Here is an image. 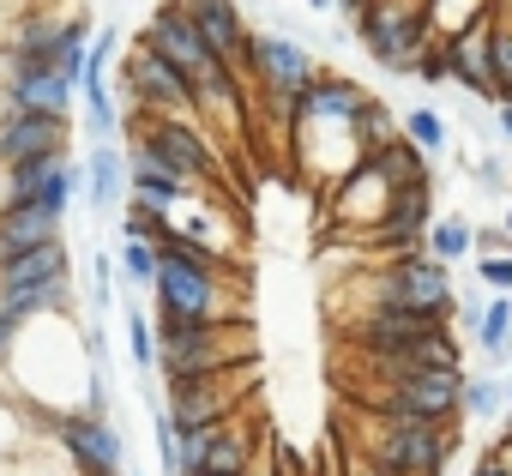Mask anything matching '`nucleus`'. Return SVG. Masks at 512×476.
<instances>
[{"label": "nucleus", "mask_w": 512, "mask_h": 476, "mask_svg": "<svg viewBox=\"0 0 512 476\" xmlns=\"http://www.w3.org/2000/svg\"><path fill=\"white\" fill-rule=\"evenodd\" d=\"M356 452L380 464L386 476H446L458 452L452 422H422V416H374L356 410Z\"/></svg>", "instance_id": "f257e3e1"}, {"label": "nucleus", "mask_w": 512, "mask_h": 476, "mask_svg": "<svg viewBox=\"0 0 512 476\" xmlns=\"http://www.w3.org/2000/svg\"><path fill=\"white\" fill-rule=\"evenodd\" d=\"M356 296H362V308H404V314H434V320H452V314H458L452 266L434 260V254L380 260L374 272L356 278Z\"/></svg>", "instance_id": "f03ea898"}, {"label": "nucleus", "mask_w": 512, "mask_h": 476, "mask_svg": "<svg viewBox=\"0 0 512 476\" xmlns=\"http://www.w3.org/2000/svg\"><path fill=\"white\" fill-rule=\"evenodd\" d=\"M464 368H422L398 380H350V404L374 416H422V422H458L464 416Z\"/></svg>", "instance_id": "7ed1b4c3"}, {"label": "nucleus", "mask_w": 512, "mask_h": 476, "mask_svg": "<svg viewBox=\"0 0 512 476\" xmlns=\"http://www.w3.org/2000/svg\"><path fill=\"white\" fill-rule=\"evenodd\" d=\"M157 284L151 302L157 314H181V320H247L241 284H229V266L217 260H181V254H157Z\"/></svg>", "instance_id": "20e7f679"}, {"label": "nucleus", "mask_w": 512, "mask_h": 476, "mask_svg": "<svg viewBox=\"0 0 512 476\" xmlns=\"http://www.w3.org/2000/svg\"><path fill=\"white\" fill-rule=\"evenodd\" d=\"M356 43L368 49V61L392 79H416L422 49L434 43V19L428 0H374V7L356 19Z\"/></svg>", "instance_id": "39448f33"}, {"label": "nucleus", "mask_w": 512, "mask_h": 476, "mask_svg": "<svg viewBox=\"0 0 512 476\" xmlns=\"http://www.w3.org/2000/svg\"><path fill=\"white\" fill-rule=\"evenodd\" d=\"M127 139H133V151H139V157H151V163H163V169H175V175L199 181V187L223 175V163H217V151H211V139H205V121L127 109Z\"/></svg>", "instance_id": "423d86ee"}, {"label": "nucleus", "mask_w": 512, "mask_h": 476, "mask_svg": "<svg viewBox=\"0 0 512 476\" xmlns=\"http://www.w3.org/2000/svg\"><path fill=\"white\" fill-rule=\"evenodd\" d=\"M308 79H320V61L308 55L302 37H290V31H253L247 85H253V97H260L284 127H290V109H296V97H302Z\"/></svg>", "instance_id": "0eeeda50"}, {"label": "nucleus", "mask_w": 512, "mask_h": 476, "mask_svg": "<svg viewBox=\"0 0 512 476\" xmlns=\"http://www.w3.org/2000/svg\"><path fill=\"white\" fill-rule=\"evenodd\" d=\"M121 91H127V109H145V115H181V121H199V97H193V79L181 67H169L163 55L139 49L121 61Z\"/></svg>", "instance_id": "6e6552de"}, {"label": "nucleus", "mask_w": 512, "mask_h": 476, "mask_svg": "<svg viewBox=\"0 0 512 476\" xmlns=\"http://www.w3.org/2000/svg\"><path fill=\"white\" fill-rule=\"evenodd\" d=\"M55 446L67 452L73 476H127V440L109 416L91 410H61L55 416Z\"/></svg>", "instance_id": "1a4fd4ad"}, {"label": "nucleus", "mask_w": 512, "mask_h": 476, "mask_svg": "<svg viewBox=\"0 0 512 476\" xmlns=\"http://www.w3.org/2000/svg\"><path fill=\"white\" fill-rule=\"evenodd\" d=\"M79 187H85V163H73V151H55V157H31V163L7 169V193H0V205H43V211L67 217Z\"/></svg>", "instance_id": "9d476101"}, {"label": "nucleus", "mask_w": 512, "mask_h": 476, "mask_svg": "<svg viewBox=\"0 0 512 476\" xmlns=\"http://www.w3.org/2000/svg\"><path fill=\"white\" fill-rule=\"evenodd\" d=\"M392 199H398V187H392L374 163H362V169H350V175L332 187V223H338V229H350L356 242H368V235L386 223Z\"/></svg>", "instance_id": "9b49d317"}, {"label": "nucleus", "mask_w": 512, "mask_h": 476, "mask_svg": "<svg viewBox=\"0 0 512 476\" xmlns=\"http://www.w3.org/2000/svg\"><path fill=\"white\" fill-rule=\"evenodd\" d=\"M193 31L205 37V49L247 85V61H253V31H247V13L235 7V0H181Z\"/></svg>", "instance_id": "f8f14e48"}, {"label": "nucleus", "mask_w": 512, "mask_h": 476, "mask_svg": "<svg viewBox=\"0 0 512 476\" xmlns=\"http://www.w3.org/2000/svg\"><path fill=\"white\" fill-rule=\"evenodd\" d=\"M488 13H494V7H488ZM446 49H452V85H458L464 97L500 109V103H506V85H500V67H494V25L476 19L470 31L446 37Z\"/></svg>", "instance_id": "ddd939ff"}, {"label": "nucleus", "mask_w": 512, "mask_h": 476, "mask_svg": "<svg viewBox=\"0 0 512 476\" xmlns=\"http://www.w3.org/2000/svg\"><path fill=\"white\" fill-rule=\"evenodd\" d=\"M85 91L55 73V67H7V85H0V109H19V115H67Z\"/></svg>", "instance_id": "4468645a"}, {"label": "nucleus", "mask_w": 512, "mask_h": 476, "mask_svg": "<svg viewBox=\"0 0 512 476\" xmlns=\"http://www.w3.org/2000/svg\"><path fill=\"white\" fill-rule=\"evenodd\" d=\"M73 121L67 115H19V109H0V169H19L31 157H55L73 151Z\"/></svg>", "instance_id": "2eb2a0df"}, {"label": "nucleus", "mask_w": 512, "mask_h": 476, "mask_svg": "<svg viewBox=\"0 0 512 476\" xmlns=\"http://www.w3.org/2000/svg\"><path fill=\"white\" fill-rule=\"evenodd\" d=\"M368 97H374L368 85H356V79L320 67V79L302 85V97H296V109H290V127H302V121H356V115L368 109Z\"/></svg>", "instance_id": "dca6fc26"}, {"label": "nucleus", "mask_w": 512, "mask_h": 476, "mask_svg": "<svg viewBox=\"0 0 512 476\" xmlns=\"http://www.w3.org/2000/svg\"><path fill=\"white\" fill-rule=\"evenodd\" d=\"M193 193H211V187H199V181H187V175H175V169L139 157V151H127V205H145V211L175 217Z\"/></svg>", "instance_id": "f3484780"}, {"label": "nucleus", "mask_w": 512, "mask_h": 476, "mask_svg": "<svg viewBox=\"0 0 512 476\" xmlns=\"http://www.w3.org/2000/svg\"><path fill=\"white\" fill-rule=\"evenodd\" d=\"M37 290H73L67 242H49L37 254H19V260H0V296H37Z\"/></svg>", "instance_id": "a211bd4d"}, {"label": "nucleus", "mask_w": 512, "mask_h": 476, "mask_svg": "<svg viewBox=\"0 0 512 476\" xmlns=\"http://www.w3.org/2000/svg\"><path fill=\"white\" fill-rule=\"evenodd\" d=\"M61 223L67 217H55L43 205H0V260H19V254L61 242Z\"/></svg>", "instance_id": "6ab92c4d"}, {"label": "nucleus", "mask_w": 512, "mask_h": 476, "mask_svg": "<svg viewBox=\"0 0 512 476\" xmlns=\"http://www.w3.org/2000/svg\"><path fill=\"white\" fill-rule=\"evenodd\" d=\"M67 25H73V19H61V13H31V19H19V31H13V43H7V67H55V55H61V43H67Z\"/></svg>", "instance_id": "aec40b11"}, {"label": "nucleus", "mask_w": 512, "mask_h": 476, "mask_svg": "<svg viewBox=\"0 0 512 476\" xmlns=\"http://www.w3.org/2000/svg\"><path fill=\"white\" fill-rule=\"evenodd\" d=\"M121 199H127V157L115 145H91V157H85V205L115 211Z\"/></svg>", "instance_id": "412c9836"}, {"label": "nucleus", "mask_w": 512, "mask_h": 476, "mask_svg": "<svg viewBox=\"0 0 512 476\" xmlns=\"http://www.w3.org/2000/svg\"><path fill=\"white\" fill-rule=\"evenodd\" d=\"M368 163H374L398 193H404V187H434V169H428L434 157H428L422 145H410V139H392V145H386V151H374Z\"/></svg>", "instance_id": "4be33fe9"}, {"label": "nucleus", "mask_w": 512, "mask_h": 476, "mask_svg": "<svg viewBox=\"0 0 512 476\" xmlns=\"http://www.w3.org/2000/svg\"><path fill=\"white\" fill-rule=\"evenodd\" d=\"M85 127H91V139L97 145H115V133H121V109H115V91H109V73H85Z\"/></svg>", "instance_id": "5701e85b"}, {"label": "nucleus", "mask_w": 512, "mask_h": 476, "mask_svg": "<svg viewBox=\"0 0 512 476\" xmlns=\"http://www.w3.org/2000/svg\"><path fill=\"white\" fill-rule=\"evenodd\" d=\"M157 266H163V260H157L151 242H139L133 229H115V272H121L133 290H151V284H157Z\"/></svg>", "instance_id": "b1692460"}, {"label": "nucleus", "mask_w": 512, "mask_h": 476, "mask_svg": "<svg viewBox=\"0 0 512 476\" xmlns=\"http://www.w3.org/2000/svg\"><path fill=\"white\" fill-rule=\"evenodd\" d=\"M428 254L434 260H464V254H476V229H470V217H458V211H440L434 217V229H428Z\"/></svg>", "instance_id": "393cba45"}, {"label": "nucleus", "mask_w": 512, "mask_h": 476, "mask_svg": "<svg viewBox=\"0 0 512 476\" xmlns=\"http://www.w3.org/2000/svg\"><path fill=\"white\" fill-rule=\"evenodd\" d=\"M356 139H362V151L374 157V151H386L392 139H404V121H398L380 97H368V109L356 115Z\"/></svg>", "instance_id": "a878e982"}, {"label": "nucleus", "mask_w": 512, "mask_h": 476, "mask_svg": "<svg viewBox=\"0 0 512 476\" xmlns=\"http://www.w3.org/2000/svg\"><path fill=\"white\" fill-rule=\"evenodd\" d=\"M404 139H410V145H422L428 157H446L452 127H446V115H440V109H428V103H422V109H410V115H404Z\"/></svg>", "instance_id": "bb28decb"}, {"label": "nucleus", "mask_w": 512, "mask_h": 476, "mask_svg": "<svg viewBox=\"0 0 512 476\" xmlns=\"http://www.w3.org/2000/svg\"><path fill=\"white\" fill-rule=\"evenodd\" d=\"M127 344H133L139 374H157V320H145V308L133 296H127Z\"/></svg>", "instance_id": "cd10ccee"}, {"label": "nucleus", "mask_w": 512, "mask_h": 476, "mask_svg": "<svg viewBox=\"0 0 512 476\" xmlns=\"http://www.w3.org/2000/svg\"><path fill=\"white\" fill-rule=\"evenodd\" d=\"M494 67H500V85H506V103H512V0H494Z\"/></svg>", "instance_id": "c85d7f7f"}, {"label": "nucleus", "mask_w": 512, "mask_h": 476, "mask_svg": "<svg viewBox=\"0 0 512 476\" xmlns=\"http://www.w3.org/2000/svg\"><path fill=\"white\" fill-rule=\"evenodd\" d=\"M500 410H506V374L464 380V416H500Z\"/></svg>", "instance_id": "c756f323"}, {"label": "nucleus", "mask_w": 512, "mask_h": 476, "mask_svg": "<svg viewBox=\"0 0 512 476\" xmlns=\"http://www.w3.org/2000/svg\"><path fill=\"white\" fill-rule=\"evenodd\" d=\"M476 284H482V296H512V254H482Z\"/></svg>", "instance_id": "7c9ffc66"}, {"label": "nucleus", "mask_w": 512, "mask_h": 476, "mask_svg": "<svg viewBox=\"0 0 512 476\" xmlns=\"http://www.w3.org/2000/svg\"><path fill=\"white\" fill-rule=\"evenodd\" d=\"M416 79H422V85H452V49H446V37H434V43L422 49Z\"/></svg>", "instance_id": "2f4dec72"}, {"label": "nucleus", "mask_w": 512, "mask_h": 476, "mask_svg": "<svg viewBox=\"0 0 512 476\" xmlns=\"http://www.w3.org/2000/svg\"><path fill=\"white\" fill-rule=\"evenodd\" d=\"M109 302H115V260L97 254L91 260V308H109Z\"/></svg>", "instance_id": "473e14b6"}, {"label": "nucleus", "mask_w": 512, "mask_h": 476, "mask_svg": "<svg viewBox=\"0 0 512 476\" xmlns=\"http://www.w3.org/2000/svg\"><path fill=\"white\" fill-rule=\"evenodd\" d=\"M476 187H482V193H512L506 163H500V157H476Z\"/></svg>", "instance_id": "72a5a7b5"}, {"label": "nucleus", "mask_w": 512, "mask_h": 476, "mask_svg": "<svg viewBox=\"0 0 512 476\" xmlns=\"http://www.w3.org/2000/svg\"><path fill=\"white\" fill-rule=\"evenodd\" d=\"M482 314H488V296H458V314H452V320H458L464 332H482Z\"/></svg>", "instance_id": "f704fd0d"}, {"label": "nucleus", "mask_w": 512, "mask_h": 476, "mask_svg": "<svg viewBox=\"0 0 512 476\" xmlns=\"http://www.w3.org/2000/svg\"><path fill=\"white\" fill-rule=\"evenodd\" d=\"M470 476H512V470H506V464H500V458H488V452H482V458H476V470H470Z\"/></svg>", "instance_id": "c9c22d12"}, {"label": "nucleus", "mask_w": 512, "mask_h": 476, "mask_svg": "<svg viewBox=\"0 0 512 476\" xmlns=\"http://www.w3.org/2000/svg\"><path fill=\"white\" fill-rule=\"evenodd\" d=\"M494 127H500V139L512 145V103H500V109H494Z\"/></svg>", "instance_id": "e433bc0d"}, {"label": "nucleus", "mask_w": 512, "mask_h": 476, "mask_svg": "<svg viewBox=\"0 0 512 476\" xmlns=\"http://www.w3.org/2000/svg\"><path fill=\"white\" fill-rule=\"evenodd\" d=\"M350 476H386V470H380V464H368L362 452H350Z\"/></svg>", "instance_id": "4c0bfd02"}, {"label": "nucleus", "mask_w": 512, "mask_h": 476, "mask_svg": "<svg viewBox=\"0 0 512 476\" xmlns=\"http://www.w3.org/2000/svg\"><path fill=\"white\" fill-rule=\"evenodd\" d=\"M338 7V0H308V13H332Z\"/></svg>", "instance_id": "58836bf2"}, {"label": "nucleus", "mask_w": 512, "mask_h": 476, "mask_svg": "<svg viewBox=\"0 0 512 476\" xmlns=\"http://www.w3.org/2000/svg\"><path fill=\"white\" fill-rule=\"evenodd\" d=\"M0 476H19V470H13V458H7V452H0Z\"/></svg>", "instance_id": "ea45409f"}, {"label": "nucleus", "mask_w": 512, "mask_h": 476, "mask_svg": "<svg viewBox=\"0 0 512 476\" xmlns=\"http://www.w3.org/2000/svg\"><path fill=\"white\" fill-rule=\"evenodd\" d=\"M506 235H512V193H506Z\"/></svg>", "instance_id": "a19ab883"}, {"label": "nucleus", "mask_w": 512, "mask_h": 476, "mask_svg": "<svg viewBox=\"0 0 512 476\" xmlns=\"http://www.w3.org/2000/svg\"><path fill=\"white\" fill-rule=\"evenodd\" d=\"M506 404H512V374H506Z\"/></svg>", "instance_id": "79ce46f5"}, {"label": "nucleus", "mask_w": 512, "mask_h": 476, "mask_svg": "<svg viewBox=\"0 0 512 476\" xmlns=\"http://www.w3.org/2000/svg\"><path fill=\"white\" fill-rule=\"evenodd\" d=\"M127 476H133V470H127Z\"/></svg>", "instance_id": "37998d69"}]
</instances>
